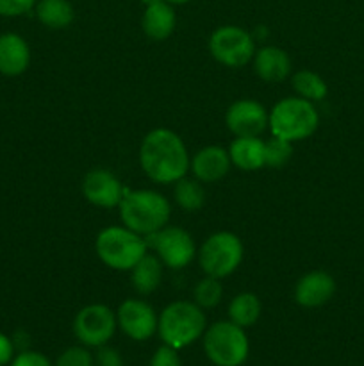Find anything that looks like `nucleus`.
I'll use <instances>...</instances> for the list:
<instances>
[{"mask_svg": "<svg viewBox=\"0 0 364 366\" xmlns=\"http://www.w3.org/2000/svg\"><path fill=\"white\" fill-rule=\"evenodd\" d=\"M14 349L16 347H14L13 340L7 335H4V332H0V366H6L13 361Z\"/></svg>", "mask_w": 364, "mask_h": 366, "instance_id": "nucleus-32", "label": "nucleus"}, {"mask_svg": "<svg viewBox=\"0 0 364 366\" xmlns=\"http://www.w3.org/2000/svg\"><path fill=\"white\" fill-rule=\"evenodd\" d=\"M38 0H0V16L18 18L34 11Z\"/></svg>", "mask_w": 364, "mask_h": 366, "instance_id": "nucleus-28", "label": "nucleus"}, {"mask_svg": "<svg viewBox=\"0 0 364 366\" xmlns=\"http://www.w3.org/2000/svg\"><path fill=\"white\" fill-rule=\"evenodd\" d=\"M320 125L314 102L302 99V97H285L278 100L270 111L268 129L271 136L288 139V142H302L313 136Z\"/></svg>", "mask_w": 364, "mask_h": 366, "instance_id": "nucleus-4", "label": "nucleus"}, {"mask_svg": "<svg viewBox=\"0 0 364 366\" xmlns=\"http://www.w3.org/2000/svg\"><path fill=\"white\" fill-rule=\"evenodd\" d=\"M189 154L177 132L157 127L143 138L139 147V164L150 181L157 184H175L189 170Z\"/></svg>", "mask_w": 364, "mask_h": 366, "instance_id": "nucleus-1", "label": "nucleus"}, {"mask_svg": "<svg viewBox=\"0 0 364 366\" xmlns=\"http://www.w3.org/2000/svg\"><path fill=\"white\" fill-rule=\"evenodd\" d=\"M263 311V304H261L259 297L252 292L238 293L234 299L228 304V320L232 324L239 325V327L246 329L257 324Z\"/></svg>", "mask_w": 364, "mask_h": 366, "instance_id": "nucleus-22", "label": "nucleus"}, {"mask_svg": "<svg viewBox=\"0 0 364 366\" xmlns=\"http://www.w3.org/2000/svg\"><path fill=\"white\" fill-rule=\"evenodd\" d=\"M221 299H223L221 279L211 277V275H206L202 281L196 282L195 290H193V302L202 310H213L221 302Z\"/></svg>", "mask_w": 364, "mask_h": 366, "instance_id": "nucleus-25", "label": "nucleus"}, {"mask_svg": "<svg viewBox=\"0 0 364 366\" xmlns=\"http://www.w3.org/2000/svg\"><path fill=\"white\" fill-rule=\"evenodd\" d=\"M163 261L153 254L146 252L131 270L132 288L138 295H150L163 282Z\"/></svg>", "mask_w": 364, "mask_h": 366, "instance_id": "nucleus-20", "label": "nucleus"}, {"mask_svg": "<svg viewBox=\"0 0 364 366\" xmlns=\"http://www.w3.org/2000/svg\"><path fill=\"white\" fill-rule=\"evenodd\" d=\"M98 259L116 272H131L134 264L148 252L145 236L131 231L125 225H111L102 229L95 239Z\"/></svg>", "mask_w": 364, "mask_h": 366, "instance_id": "nucleus-5", "label": "nucleus"}, {"mask_svg": "<svg viewBox=\"0 0 364 366\" xmlns=\"http://www.w3.org/2000/svg\"><path fill=\"white\" fill-rule=\"evenodd\" d=\"M95 363L98 366H123L121 354L109 345L98 347L95 356Z\"/></svg>", "mask_w": 364, "mask_h": 366, "instance_id": "nucleus-31", "label": "nucleus"}, {"mask_svg": "<svg viewBox=\"0 0 364 366\" xmlns=\"http://www.w3.org/2000/svg\"><path fill=\"white\" fill-rule=\"evenodd\" d=\"M54 366H95V357L88 350V347H70L57 357Z\"/></svg>", "mask_w": 364, "mask_h": 366, "instance_id": "nucleus-27", "label": "nucleus"}, {"mask_svg": "<svg viewBox=\"0 0 364 366\" xmlns=\"http://www.w3.org/2000/svg\"><path fill=\"white\" fill-rule=\"evenodd\" d=\"M335 279L325 270L307 272L298 279L295 286V300L298 306L314 310L321 307L334 297Z\"/></svg>", "mask_w": 364, "mask_h": 366, "instance_id": "nucleus-14", "label": "nucleus"}, {"mask_svg": "<svg viewBox=\"0 0 364 366\" xmlns=\"http://www.w3.org/2000/svg\"><path fill=\"white\" fill-rule=\"evenodd\" d=\"M150 366H182L178 350L170 345H163L153 352Z\"/></svg>", "mask_w": 364, "mask_h": 366, "instance_id": "nucleus-29", "label": "nucleus"}, {"mask_svg": "<svg viewBox=\"0 0 364 366\" xmlns=\"http://www.w3.org/2000/svg\"><path fill=\"white\" fill-rule=\"evenodd\" d=\"M146 245L163 261L164 267L171 270H181L191 264L196 257V245L193 236L182 227L164 225L153 234L146 236Z\"/></svg>", "mask_w": 364, "mask_h": 366, "instance_id": "nucleus-9", "label": "nucleus"}, {"mask_svg": "<svg viewBox=\"0 0 364 366\" xmlns=\"http://www.w3.org/2000/svg\"><path fill=\"white\" fill-rule=\"evenodd\" d=\"M34 14L41 25L52 31H61L74 24L75 9L70 0H38Z\"/></svg>", "mask_w": 364, "mask_h": 366, "instance_id": "nucleus-21", "label": "nucleus"}, {"mask_svg": "<svg viewBox=\"0 0 364 366\" xmlns=\"http://www.w3.org/2000/svg\"><path fill=\"white\" fill-rule=\"evenodd\" d=\"M177 27V14L171 4L164 0H153L145 4L141 16V29L152 41H164L173 34Z\"/></svg>", "mask_w": 364, "mask_h": 366, "instance_id": "nucleus-17", "label": "nucleus"}, {"mask_svg": "<svg viewBox=\"0 0 364 366\" xmlns=\"http://www.w3.org/2000/svg\"><path fill=\"white\" fill-rule=\"evenodd\" d=\"M228 156L234 167L243 172H256L264 167V142L261 136H241L228 147Z\"/></svg>", "mask_w": 364, "mask_h": 366, "instance_id": "nucleus-19", "label": "nucleus"}, {"mask_svg": "<svg viewBox=\"0 0 364 366\" xmlns=\"http://www.w3.org/2000/svg\"><path fill=\"white\" fill-rule=\"evenodd\" d=\"M157 313L141 299H127L116 311L118 327L134 342H146L157 332Z\"/></svg>", "mask_w": 364, "mask_h": 366, "instance_id": "nucleus-11", "label": "nucleus"}, {"mask_svg": "<svg viewBox=\"0 0 364 366\" xmlns=\"http://www.w3.org/2000/svg\"><path fill=\"white\" fill-rule=\"evenodd\" d=\"M270 113L261 102L252 99H241L231 104L225 113V125L236 136H261L268 129Z\"/></svg>", "mask_w": 364, "mask_h": 366, "instance_id": "nucleus-12", "label": "nucleus"}, {"mask_svg": "<svg viewBox=\"0 0 364 366\" xmlns=\"http://www.w3.org/2000/svg\"><path fill=\"white\" fill-rule=\"evenodd\" d=\"M118 327L116 313L106 304H89L74 318V335L79 343L91 349L107 345Z\"/></svg>", "mask_w": 364, "mask_h": 366, "instance_id": "nucleus-10", "label": "nucleus"}, {"mask_svg": "<svg viewBox=\"0 0 364 366\" xmlns=\"http://www.w3.org/2000/svg\"><path fill=\"white\" fill-rule=\"evenodd\" d=\"M175 202L178 207H182L188 213H195L200 211L206 204V189H203L202 182L198 179L182 177L175 182L173 188Z\"/></svg>", "mask_w": 364, "mask_h": 366, "instance_id": "nucleus-24", "label": "nucleus"}, {"mask_svg": "<svg viewBox=\"0 0 364 366\" xmlns=\"http://www.w3.org/2000/svg\"><path fill=\"white\" fill-rule=\"evenodd\" d=\"M253 70L264 82H282L291 75V57L278 46H263L253 54Z\"/></svg>", "mask_w": 364, "mask_h": 366, "instance_id": "nucleus-18", "label": "nucleus"}, {"mask_svg": "<svg viewBox=\"0 0 364 366\" xmlns=\"http://www.w3.org/2000/svg\"><path fill=\"white\" fill-rule=\"evenodd\" d=\"M232 167L228 150L223 147L209 145L200 149L189 159V170L200 182H218L228 174Z\"/></svg>", "mask_w": 364, "mask_h": 366, "instance_id": "nucleus-15", "label": "nucleus"}, {"mask_svg": "<svg viewBox=\"0 0 364 366\" xmlns=\"http://www.w3.org/2000/svg\"><path fill=\"white\" fill-rule=\"evenodd\" d=\"M125 188L120 179L106 168H93L82 179V195L89 204L103 209L118 207Z\"/></svg>", "mask_w": 364, "mask_h": 366, "instance_id": "nucleus-13", "label": "nucleus"}, {"mask_svg": "<svg viewBox=\"0 0 364 366\" xmlns=\"http://www.w3.org/2000/svg\"><path fill=\"white\" fill-rule=\"evenodd\" d=\"M203 352L216 366H241L250 352L245 329L227 322H216L203 332Z\"/></svg>", "mask_w": 364, "mask_h": 366, "instance_id": "nucleus-6", "label": "nucleus"}, {"mask_svg": "<svg viewBox=\"0 0 364 366\" xmlns=\"http://www.w3.org/2000/svg\"><path fill=\"white\" fill-rule=\"evenodd\" d=\"M209 52L214 61L228 68L248 64L256 54V41L248 31L238 25H221L209 36Z\"/></svg>", "mask_w": 364, "mask_h": 366, "instance_id": "nucleus-8", "label": "nucleus"}, {"mask_svg": "<svg viewBox=\"0 0 364 366\" xmlns=\"http://www.w3.org/2000/svg\"><path fill=\"white\" fill-rule=\"evenodd\" d=\"M148 2H153V0H143V4H148ZM164 2L171 4V6H184V4H189L191 0H164Z\"/></svg>", "mask_w": 364, "mask_h": 366, "instance_id": "nucleus-33", "label": "nucleus"}, {"mask_svg": "<svg viewBox=\"0 0 364 366\" xmlns=\"http://www.w3.org/2000/svg\"><path fill=\"white\" fill-rule=\"evenodd\" d=\"M31 64V46L24 36L16 32L0 34V74L18 77L25 74Z\"/></svg>", "mask_w": 364, "mask_h": 366, "instance_id": "nucleus-16", "label": "nucleus"}, {"mask_svg": "<svg viewBox=\"0 0 364 366\" xmlns=\"http://www.w3.org/2000/svg\"><path fill=\"white\" fill-rule=\"evenodd\" d=\"M293 156V143L288 139L271 136L264 142V167L268 168H284Z\"/></svg>", "mask_w": 364, "mask_h": 366, "instance_id": "nucleus-26", "label": "nucleus"}, {"mask_svg": "<svg viewBox=\"0 0 364 366\" xmlns=\"http://www.w3.org/2000/svg\"><path fill=\"white\" fill-rule=\"evenodd\" d=\"M243 243L234 232L220 231L211 234L202 243L198 256V264L206 275L216 279H225L234 274L243 261Z\"/></svg>", "mask_w": 364, "mask_h": 366, "instance_id": "nucleus-7", "label": "nucleus"}, {"mask_svg": "<svg viewBox=\"0 0 364 366\" xmlns=\"http://www.w3.org/2000/svg\"><path fill=\"white\" fill-rule=\"evenodd\" d=\"M9 366H54L52 361L41 352L36 350H21L18 356L13 357Z\"/></svg>", "mask_w": 364, "mask_h": 366, "instance_id": "nucleus-30", "label": "nucleus"}, {"mask_svg": "<svg viewBox=\"0 0 364 366\" xmlns=\"http://www.w3.org/2000/svg\"><path fill=\"white\" fill-rule=\"evenodd\" d=\"M207 329L206 313L189 300H175L161 311L157 318V335L164 345L181 350L202 338Z\"/></svg>", "mask_w": 364, "mask_h": 366, "instance_id": "nucleus-3", "label": "nucleus"}, {"mask_svg": "<svg viewBox=\"0 0 364 366\" xmlns=\"http://www.w3.org/2000/svg\"><path fill=\"white\" fill-rule=\"evenodd\" d=\"M291 86L296 95L309 100V102H320L328 93L325 79L313 70H298L296 74H293Z\"/></svg>", "mask_w": 364, "mask_h": 366, "instance_id": "nucleus-23", "label": "nucleus"}, {"mask_svg": "<svg viewBox=\"0 0 364 366\" xmlns=\"http://www.w3.org/2000/svg\"><path fill=\"white\" fill-rule=\"evenodd\" d=\"M118 211L121 224L145 238L168 225L171 214L166 197L153 189L125 188Z\"/></svg>", "mask_w": 364, "mask_h": 366, "instance_id": "nucleus-2", "label": "nucleus"}]
</instances>
